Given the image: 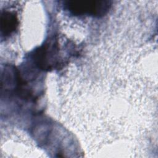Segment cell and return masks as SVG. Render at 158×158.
I'll return each instance as SVG.
<instances>
[{"instance_id": "1", "label": "cell", "mask_w": 158, "mask_h": 158, "mask_svg": "<svg viewBox=\"0 0 158 158\" xmlns=\"http://www.w3.org/2000/svg\"><path fill=\"white\" fill-rule=\"evenodd\" d=\"M65 9L74 15H90L96 17H102L110 9V1L77 0L64 2Z\"/></svg>"}, {"instance_id": "2", "label": "cell", "mask_w": 158, "mask_h": 158, "mask_svg": "<svg viewBox=\"0 0 158 158\" xmlns=\"http://www.w3.org/2000/svg\"><path fill=\"white\" fill-rule=\"evenodd\" d=\"M18 26V19L16 15L11 12L5 11L1 15V37H7L11 35Z\"/></svg>"}]
</instances>
